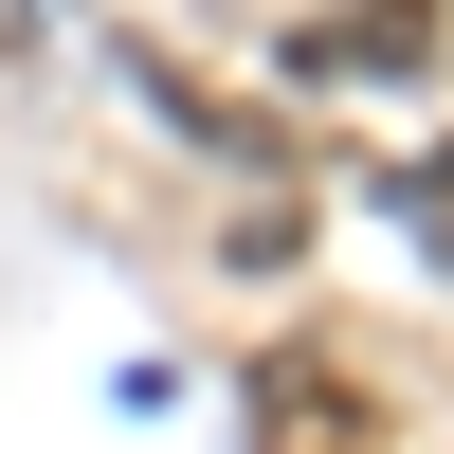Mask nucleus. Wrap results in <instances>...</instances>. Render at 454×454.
I'll use <instances>...</instances> for the list:
<instances>
[{
    "instance_id": "nucleus-1",
    "label": "nucleus",
    "mask_w": 454,
    "mask_h": 454,
    "mask_svg": "<svg viewBox=\"0 0 454 454\" xmlns=\"http://www.w3.org/2000/svg\"><path fill=\"white\" fill-rule=\"evenodd\" d=\"M291 55H309V73H419V55H436V0H364V19H309Z\"/></svg>"
},
{
    "instance_id": "nucleus-2",
    "label": "nucleus",
    "mask_w": 454,
    "mask_h": 454,
    "mask_svg": "<svg viewBox=\"0 0 454 454\" xmlns=\"http://www.w3.org/2000/svg\"><path fill=\"white\" fill-rule=\"evenodd\" d=\"M254 419H273V454H364V436H346V382H327V364H273V382H254Z\"/></svg>"
}]
</instances>
